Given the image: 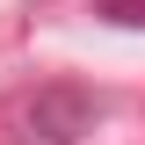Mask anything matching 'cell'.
Segmentation results:
<instances>
[{
	"mask_svg": "<svg viewBox=\"0 0 145 145\" xmlns=\"http://www.w3.org/2000/svg\"><path fill=\"white\" fill-rule=\"evenodd\" d=\"M94 94L87 87H44V94H29L22 102V131L29 138H44V145H72L80 131H94Z\"/></svg>",
	"mask_w": 145,
	"mask_h": 145,
	"instance_id": "6da1fadb",
	"label": "cell"
},
{
	"mask_svg": "<svg viewBox=\"0 0 145 145\" xmlns=\"http://www.w3.org/2000/svg\"><path fill=\"white\" fill-rule=\"evenodd\" d=\"M94 15L109 29H145V0H94Z\"/></svg>",
	"mask_w": 145,
	"mask_h": 145,
	"instance_id": "7a4b0ae2",
	"label": "cell"
}]
</instances>
